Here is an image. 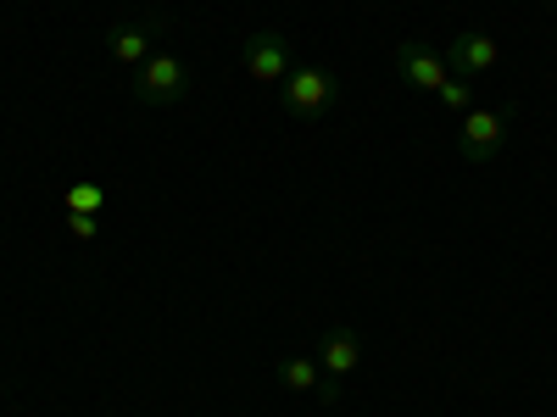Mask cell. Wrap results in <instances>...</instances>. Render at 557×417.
Returning a JSON list of instances; mask_svg holds the SVG:
<instances>
[{
    "mask_svg": "<svg viewBox=\"0 0 557 417\" xmlns=\"http://www.w3.org/2000/svg\"><path fill=\"white\" fill-rule=\"evenodd\" d=\"M507 123H513V106H496V112L474 106V112H462V128H457L462 156H469L474 167L496 162V156H502V146H507Z\"/></svg>",
    "mask_w": 557,
    "mask_h": 417,
    "instance_id": "6da1fadb",
    "label": "cell"
},
{
    "mask_svg": "<svg viewBox=\"0 0 557 417\" xmlns=\"http://www.w3.org/2000/svg\"><path fill=\"white\" fill-rule=\"evenodd\" d=\"M134 101L146 106H173L184 101V89H190V67H184L178 56H146V67H134Z\"/></svg>",
    "mask_w": 557,
    "mask_h": 417,
    "instance_id": "7a4b0ae2",
    "label": "cell"
},
{
    "mask_svg": "<svg viewBox=\"0 0 557 417\" xmlns=\"http://www.w3.org/2000/svg\"><path fill=\"white\" fill-rule=\"evenodd\" d=\"M341 101V78L335 73H323V67H290L285 78V106L296 117H323Z\"/></svg>",
    "mask_w": 557,
    "mask_h": 417,
    "instance_id": "3957f363",
    "label": "cell"
},
{
    "mask_svg": "<svg viewBox=\"0 0 557 417\" xmlns=\"http://www.w3.org/2000/svg\"><path fill=\"white\" fill-rule=\"evenodd\" d=\"M246 73L257 84H285L290 78V39L278 28H262L246 39Z\"/></svg>",
    "mask_w": 557,
    "mask_h": 417,
    "instance_id": "277c9868",
    "label": "cell"
},
{
    "mask_svg": "<svg viewBox=\"0 0 557 417\" xmlns=\"http://www.w3.org/2000/svg\"><path fill=\"white\" fill-rule=\"evenodd\" d=\"M496 62H502V45H496L491 34H480V28L451 34V45H446V73H457V78H480V73H491Z\"/></svg>",
    "mask_w": 557,
    "mask_h": 417,
    "instance_id": "5b68a950",
    "label": "cell"
},
{
    "mask_svg": "<svg viewBox=\"0 0 557 417\" xmlns=\"http://www.w3.org/2000/svg\"><path fill=\"white\" fill-rule=\"evenodd\" d=\"M162 28H168L162 17H123V23H112V28H107V51H112V62H123V67H146V51H151V39H157Z\"/></svg>",
    "mask_w": 557,
    "mask_h": 417,
    "instance_id": "8992f818",
    "label": "cell"
},
{
    "mask_svg": "<svg viewBox=\"0 0 557 417\" xmlns=\"http://www.w3.org/2000/svg\"><path fill=\"white\" fill-rule=\"evenodd\" d=\"M396 73L412 84V89H441L451 73H446V62L430 51V45L424 39H401L396 45Z\"/></svg>",
    "mask_w": 557,
    "mask_h": 417,
    "instance_id": "52a82bcc",
    "label": "cell"
},
{
    "mask_svg": "<svg viewBox=\"0 0 557 417\" xmlns=\"http://www.w3.org/2000/svg\"><path fill=\"white\" fill-rule=\"evenodd\" d=\"M357 362H362V340L351 329H330V334H323V374H330L335 390L357 374Z\"/></svg>",
    "mask_w": 557,
    "mask_h": 417,
    "instance_id": "ba28073f",
    "label": "cell"
},
{
    "mask_svg": "<svg viewBox=\"0 0 557 417\" xmlns=\"http://www.w3.org/2000/svg\"><path fill=\"white\" fill-rule=\"evenodd\" d=\"M278 379H285V390L318 395V390H323V367L307 362V356H285V362H278Z\"/></svg>",
    "mask_w": 557,
    "mask_h": 417,
    "instance_id": "9c48e42d",
    "label": "cell"
},
{
    "mask_svg": "<svg viewBox=\"0 0 557 417\" xmlns=\"http://www.w3.org/2000/svg\"><path fill=\"white\" fill-rule=\"evenodd\" d=\"M101 201H107V190L96 178H78L73 190H67V201H62V212H101Z\"/></svg>",
    "mask_w": 557,
    "mask_h": 417,
    "instance_id": "30bf717a",
    "label": "cell"
},
{
    "mask_svg": "<svg viewBox=\"0 0 557 417\" xmlns=\"http://www.w3.org/2000/svg\"><path fill=\"white\" fill-rule=\"evenodd\" d=\"M435 96H441L451 112H474V89H469V78H446Z\"/></svg>",
    "mask_w": 557,
    "mask_h": 417,
    "instance_id": "8fae6325",
    "label": "cell"
},
{
    "mask_svg": "<svg viewBox=\"0 0 557 417\" xmlns=\"http://www.w3.org/2000/svg\"><path fill=\"white\" fill-rule=\"evenodd\" d=\"M62 223H67V235H73V240H84V245H89V240L101 235V223H96V212H67Z\"/></svg>",
    "mask_w": 557,
    "mask_h": 417,
    "instance_id": "7c38bea8",
    "label": "cell"
}]
</instances>
